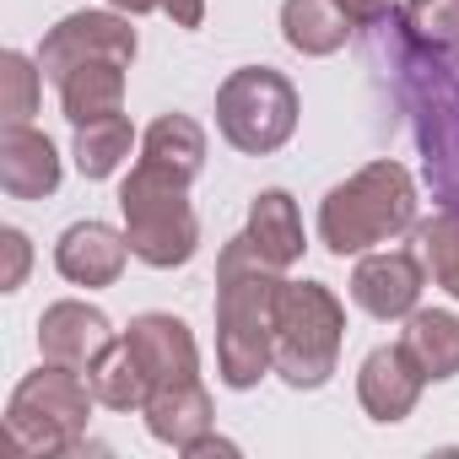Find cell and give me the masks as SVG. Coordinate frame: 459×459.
<instances>
[{
	"label": "cell",
	"instance_id": "obj_1",
	"mask_svg": "<svg viewBox=\"0 0 459 459\" xmlns=\"http://www.w3.org/2000/svg\"><path fill=\"white\" fill-rule=\"evenodd\" d=\"M373 65L389 76L394 103L405 108L411 141L421 152V173L437 205L459 211V49H432L405 28L394 6L384 22L362 28Z\"/></svg>",
	"mask_w": 459,
	"mask_h": 459
},
{
	"label": "cell",
	"instance_id": "obj_2",
	"mask_svg": "<svg viewBox=\"0 0 459 459\" xmlns=\"http://www.w3.org/2000/svg\"><path fill=\"white\" fill-rule=\"evenodd\" d=\"M276 298L281 271L249 233L227 238L216 260V373L227 389H255L276 368Z\"/></svg>",
	"mask_w": 459,
	"mask_h": 459
},
{
	"label": "cell",
	"instance_id": "obj_3",
	"mask_svg": "<svg viewBox=\"0 0 459 459\" xmlns=\"http://www.w3.org/2000/svg\"><path fill=\"white\" fill-rule=\"evenodd\" d=\"M416 227V178L405 162L378 157L335 184L319 205V244L330 255H368Z\"/></svg>",
	"mask_w": 459,
	"mask_h": 459
},
{
	"label": "cell",
	"instance_id": "obj_4",
	"mask_svg": "<svg viewBox=\"0 0 459 459\" xmlns=\"http://www.w3.org/2000/svg\"><path fill=\"white\" fill-rule=\"evenodd\" d=\"M119 211H125V238H130V255L152 271H173V265H189L195 249H200V221H195V205H189V184L152 168V162H135L130 178L119 184Z\"/></svg>",
	"mask_w": 459,
	"mask_h": 459
},
{
	"label": "cell",
	"instance_id": "obj_5",
	"mask_svg": "<svg viewBox=\"0 0 459 459\" xmlns=\"http://www.w3.org/2000/svg\"><path fill=\"white\" fill-rule=\"evenodd\" d=\"M346 341V308L325 281H281L276 298V373L287 389H325Z\"/></svg>",
	"mask_w": 459,
	"mask_h": 459
},
{
	"label": "cell",
	"instance_id": "obj_6",
	"mask_svg": "<svg viewBox=\"0 0 459 459\" xmlns=\"http://www.w3.org/2000/svg\"><path fill=\"white\" fill-rule=\"evenodd\" d=\"M92 405H98V394H92L87 373L44 362L6 400V443L17 454H76Z\"/></svg>",
	"mask_w": 459,
	"mask_h": 459
},
{
	"label": "cell",
	"instance_id": "obj_7",
	"mask_svg": "<svg viewBox=\"0 0 459 459\" xmlns=\"http://www.w3.org/2000/svg\"><path fill=\"white\" fill-rule=\"evenodd\" d=\"M216 130L244 157H271L298 130V87L271 65H244L216 87Z\"/></svg>",
	"mask_w": 459,
	"mask_h": 459
},
{
	"label": "cell",
	"instance_id": "obj_8",
	"mask_svg": "<svg viewBox=\"0 0 459 459\" xmlns=\"http://www.w3.org/2000/svg\"><path fill=\"white\" fill-rule=\"evenodd\" d=\"M135 28L125 12H71L60 17L44 44H39V71L49 82H65L76 65H92V60H119L130 65L135 60Z\"/></svg>",
	"mask_w": 459,
	"mask_h": 459
},
{
	"label": "cell",
	"instance_id": "obj_9",
	"mask_svg": "<svg viewBox=\"0 0 459 459\" xmlns=\"http://www.w3.org/2000/svg\"><path fill=\"white\" fill-rule=\"evenodd\" d=\"M421 281H427V265L405 249H384V255H362L357 271H351V303L368 314V319H405L416 303H421Z\"/></svg>",
	"mask_w": 459,
	"mask_h": 459
},
{
	"label": "cell",
	"instance_id": "obj_10",
	"mask_svg": "<svg viewBox=\"0 0 459 459\" xmlns=\"http://www.w3.org/2000/svg\"><path fill=\"white\" fill-rule=\"evenodd\" d=\"M108 346H114V325L92 303L65 298V303H49L44 319H39V351H44V362H60V368L87 373Z\"/></svg>",
	"mask_w": 459,
	"mask_h": 459
},
{
	"label": "cell",
	"instance_id": "obj_11",
	"mask_svg": "<svg viewBox=\"0 0 459 459\" xmlns=\"http://www.w3.org/2000/svg\"><path fill=\"white\" fill-rule=\"evenodd\" d=\"M421 368L411 362V351L405 346H373L368 357H362V368H357V400H362V411L373 416V421H384V427H394V421H405L411 411H416V400H421Z\"/></svg>",
	"mask_w": 459,
	"mask_h": 459
},
{
	"label": "cell",
	"instance_id": "obj_12",
	"mask_svg": "<svg viewBox=\"0 0 459 459\" xmlns=\"http://www.w3.org/2000/svg\"><path fill=\"white\" fill-rule=\"evenodd\" d=\"M130 260V238L114 233L108 221H71L60 244H55V271L71 281V287H114L119 271Z\"/></svg>",
	"mask_w": 459,
	"mask_h": 459
},
{
	"label": "cell",
	"instance_id": "obj_13",
	"mask_svg": "<svg viewBox=\"0 0 459 459\" xmlns=\"http://www.w3.org/2000/svg\"><path fill=\"white\" fill-rule=\"evenodd\" d=\"M125 341H130L135 357L146 362L152 389L200 378V346H195V335H189L184 319H173V314H141V319H130Z\"/></svg>",
	"mask_w": 459,
	"mask_h": 459
},
{
	"label": "cell",
	"instance_id": "obj_14",
	"mask_svg": "<svg viewBox=\"0 0 459 459\" xmlns=\"http://www.w3.org/2000/svg\"><path fill=\"white\" fill-rule=\"evenodd\" d=\"M0 189L12 200H44L60 189V152L44 130L33 125L0 130Z\"/></svg>",
	"mask_w": 459,
	"mask_h": 459
},
{
	"label": "cell",
	"instance_id": "obj_15",
	"mask_svg": "<svg viewBox=\"0 0 459 459\" xmlns=\"http://www.w3.org/2000/svg\"><path fill=\"white\" fill-rule=\"evenodd\" d=\"M141 416H146V432L157 437V443H168V448H189V443H200L205 432H211V394H205V384L200 378H189V384H168V389H152V400L141 405Z\"/></svg>",
	"mask_w": 459,
	"mask_h": 459
},
{
	"label": "cell",
	"instance_id": "obj_16",
	"mask_svg": "<svg viewBox=\"0 0 459 459\" xmlns=\"http://www.w3.org/2000/svg\"><path fill=\"white\" fill-rule=\"evenodd\" d=\"M249 244L276 265V271H292L303 260V216H298V200L287 189H260L255 205H249Z\"/></svg>",
	"mask_w": 459,
	"mask_h": 459
},
{
	"label": "cell",
	"instance_id": "obj_17",
	"mask_svg": "<svg viewBox=\"0 0 459 459\" xmlns=\"http://www.w3.org/2000/svg\"><path fill=\"white\" fill-rule=\"evenodd\" d=\"M400 346L411 351V362L421 368L427 384L454 378L459 373V314H448V308H411L405 330H400Z\"/></svg>",
	"mask_w": 459,
	"mask_h": 459
},
{
	"label": "cell",
	"instance_id": "obj_18",
	"mask_svg": "<svg viewBox=\"0 0 459 459\" xmlns=\"http://www.w3.org/2000/svg\"><path fill=\"white\" fill-rule=\"evenodd\" d=\"M125 71L119 60H92V65H76L60 87V108L71 125H92V119H108V114H125Z\"/></svg>",
	"mask_w": 459,
	"mask_h": 459
},
{
	"label": "cell",
	"instance_id": "obj_19",
	"mask_svg": "<svg viewBox=\"0 0 459 459\" xmlns=\"http://www.w3.org/2000/svg\"><path fill=\"white\" fill-rule=\"evenodd\" d=\"M141 162H152V168H162V173L195 184L200 168H205V130H200L189 114H162V119H152L146 135H141Z\"/></svg>",
	"mask_w": 459,
	"mask_h": 459
},
{
	"label": "cell",
	"instance_id": "obj_20",
	"mask_svg": "<svg viewBox=\"0 0 459 459\" xmlns=\"http://www.w3.org/2000/svg\"><path fill=\"white\" fill-rule=\"evenodd\" d=\"M351 33V17L335 6V0H281V39L308 55V60H325L346 44Z\"/></svg>",
	"mask_w": 459,
	"mask_h": 459
},
{
	"label": "cell",
	"instance_id": "obj_21",
	"mask_svg": "<svg viewBox=\"0 0 459 459\" xmlns=\"http://www.w3.org/2000/svg\"><path fill=\"white\" fill-rule=\"evenodd\" d=\"M87 384H92L98 405H108V411H141V405L152 400V373H146V362L135 357L130 341H114V346L87 368Z\"/></svg>",
	"mask_w": 459,
	"mask_h": 459
},
{
	"label": "cell",
	"instance_id": "obj_22",
	"mask_svg": "<svg viewBox=\"0 0 459 459\" xmlns=\"http://www.w3.org/2000/svg\"><path fill=\"white\" fill-rule=\"evenodd\" d=\"M130 146H135V130L125 114H108V119H92V125H76V168L82 178H114L125 162H130Z\"/></svg>",
	"mask_w": 459,
	"mask_h": 459
},
{
	"label": "cell",
	"instance_id": "obj_23",
	"mask_svg": "<svg viewBox=\"0 0 459 459\" xmlns=\"http://www.w3.org/2000/svg\"><path fill=\"white\" fill-rule=\"evenodd\" d=\"M416 244H421V265L432 271V281L459 303V211L437 205L432 221H416Z\"/></svg>",
	"mask_w": 459,
	"mask_h": 459
},
{
	"label": "cell",
	"instance_id": "obj_24",
	"mask_svg": "<svg viewBox=\"0 0 459 459\" xmlns=\"http://www.w3.org/2000/svg\"><path fill=\"white\" fill-rule=\"evenodd\" d=\"M39 92H44L39 60H28L22 49L0 55V114H6V125H28L39 114Z\"/></svg>",
	"mask_w": 459,
	"mask_h": 459
},
{
	"label": "cell",
	"instance_id": "obj_25",
	"mask_svg": "<svg viewBox=\"0 0 459 459\" xmlns=\"http://www.w3.org/2000/svg\"><path fill=\"white\" fill-rule=\"evenodd\" d=\"M405 28L432 49H459V0H405Z\"/></svg>",
	"mask_w": 459,
	"mask_h": 459
},
{
	"label": "cell",
	"instance_id": "obj_26",
	"mask_svg": "<svg viewBox=\"0 0 459 459\" xmlns=\"http://www.w3.org/2000/svg\"><path fill=\"white\" fill-rule=\"evenodd\" d=\"M0 255H6V265H0V292H17L28 281V265H33V244L22 227H0Z\"/></svg>",
	"mask_w": 459,
	"mask_h": 459
},
{
	"label": "cell",
	"instance_id": "obj_27",
	"mask_svg": "<svg viewBox=\"0 0 459 459\" xmlns=\"http://www.w3.org/2000/svg\"><path fill=\"white\" fill-rule=\"evenodd\" d=\"M335 6L351 17V28H373V22H384L394 12V0H335Z\"/></svg>",
	"mask_w": 459,
	"mask_h": 459
},
{
	"label": "cell",
	"instance_id": "obj_28",
	"mask_svg": "<svg viewBox=\"0 0 459 459\" xmlns=\"http://www.w3.org/2000/svg\"><path fill=\"white\" fill-rule=\"evenodd\" d=\"M162 12L173 17V28H200L205 22V0H162Z\"/></svg>",
	"mask_w": 459,
	"mask_h": 459
},
{
	"label": "cell",
	"instance_id": "obj_29",
	"mask_svg": "<svg viewBox=\"0 0 459 459\" xmlns=\"http://www.w3.org/2000/svg\"><path fill=\"white\" fill-rule=\"evenodd\" d=\"M184 454H189V459H205V454H238V443H227V437H211V432H205V437L189 443Z\"/></svg>",
	"mask_w": 459,
	"mask_h": 459
},
{
	"label": "cell",
	"instance_id": "obj_30",
	"mask_svg": "<svg viewBox=\"0 0 459 459\" xmlns=\"http://www.w3.org/2000/svg\"><path fill=\"white\" fill-rule=\"evenodd\" d=\"M108 6L125 17H146V12H162V0H108Z\"/></svg>",
	"mask_w": 459,
	"mask_h": 459
}]
</instances>
